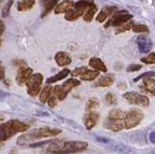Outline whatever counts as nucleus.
<instances>
[{
	"mask_svg": "<svg viewBox=\"0 0 155 154\" xmlns=\"http://www.w3.org/2000/svg\"><path fill=\"white\" fill-rule=\"evenodd\" d=\"M75 2L72 1V0H64L62 1L60 4L55 7L54 9V13L55 14H61V13H67L68 11L72 10L73 8L75 7Z\"/></svg>",
	"mask_w": 155,
	"mask_h": 154,
	"instance_id": "obj_16",
	"label": "nucleus"
},
{
	"mask_svg": "<svg viewBox=\"0 0 155 154\" xmlns=\"http://www.w3.org/2000/svg\"><path fill=\"white\" fill-rule=\"evenodd\" d=\"M70 73V70L69 69H64V70H62L60 71L59 73H57L55 76H53V77H51V78H48L47 80V84H53V83H56V81L58 80H60L62 79H64L66 78V77L69 75Z\"/></svg>",
	"mask_w": 155,
	"mask_h": 154,
	"instance_id": "obj_21",
	"label": "nucleus"
},
{
	"mask_svg": "<svg viewBox=\"0 0 155 154\" xmlns=\"http://www.w3.org/2000/svg\"><path fill=\"white\" fill-rule=\"evenodd\" d=\"M99 119V114L91 110V112H87L86 114L84 115V126L87 130H90L93 128L97 121Z\"/></svg>",
	"mask_w": 155,
	"mask_h": 154,
	"instance_id": "obj_12",
	"label": "nucleus"
},
{
	"mask_svg": "<svg viewBox=\"0 0 155 154\" xmlns=\"http://www.w3.org/2000/svg\"><path fill=\"white\" fill-rule=\"evenodd\" d=\"M155 77V72L154 71H149V72H147V73H143L142 75H140L139 77H137L134 81H138L142 79H147V78H154Z\"/></svg>",
	"mask_w": 155,
	"mask_h": 154,
	"instance_id": "obj_32",
	"label": "nucleus"
},
{
	"mask_svg": "<svg viewBox=\"0 0 155 154\" xmlns=\"http://www.w3.org/2000/svg\"><path fill=\"white\" fill-rule=\"evenodd\" d=\"M124 99H126L129 103L140 106V107L147 108L149 105V100L147 96L139 94L137 92H126L123 94Z\"/></svg>",
	"mask_w": 155,
	"mask_h": 154,
	"instance_id": "obj_8",
	"label": "nucleus"
},
{
	"mask_svg": "<svg viewBox=\"0 0 155 154\" xmlns=\"http://www.w3.org/2000/svg\"><path fill=\"white\" fill-rule=\"evenodd\" d=\"M104 125L107 129H110L114 132H119L123 128H125L124 121L121 119H106Z\"/></svg>",
	"mask_w": 155,
	"mask_h": 154,
	"instance_id": "obj_11",
	"label": "nucleus"
},
{
	"mask_svg": "<svg viewBox=\"0 0 155 154\" xmlns=\"http://www.w3.org/2000/svg\"><path fill=\"white\" fill-rule=\"evenodd\" d=\"M149 154H155V151H153V152H151V153H149Z\"/></svg>",
	"mask_w": 155,
	"mask_h": 154,
	"instance_id": "obj_40",
	"label": "nucleus"
},
{
	"mask_svg": "<svg viewBox=\"0 0 155 154\" xmlns=\"http://www.w3.org/2000/svg\"><path fill=\"white\" fill-rule=\"evenodd\" d=\"M140 60H142V62H143V63H147V64H154L155 63V52H152V54H150L149 55L143 57Z\"/></svg>",
	"mask_w": 155,
	"mask_h": 154,
	"instance_id": "obj_30",
	"label": "nucleus"
},
{
	"mask_svg": "<svg viewBox=\"0 0 155 154\" xmlns=\"http://www.w3.org/2000/svg\"><path fill=\"white\" fill-rule=\"evenodd\" d=\"M58 100V96H57V90H56V86H54L51 93V96L50 98H48V105H50L51 108H53L55 107L56 105V101Z\"/></svg>",
	"mask_w": 155,
	"mask_h": 154,
	"instance_id": "obj_27",
	"label": "nucleus"
},
{
	"mask_svg": "<svg viewBox=\"0 0 155 154\" xmlns=\"http://www.w3.org/2000/svg\"><path fill=\"white\" fill-rule=\"evenodd\" d=\"M99 106V101L97 98H90L86 103V110L87 112H91L92 110L98 108Z\"/></svg>",
	"mask_w": 155,
	"mask_h": 154,
	"instance_id": "obj_28",
	"label": "nucleus"
},
{
	"mask_svg": "<svg viewBox=\"0 0 155 154\" xmlns=\"http://www.w3.org/2000/svg\"><path fill=\"white\" fill-rule=\"evenodd\" d=\"M116 10H117V8H116V7L106 6L105 8L102 9L101 12L99 13V15L97 16L96 21H98V22H104L106 21V18H108L110 15H111V14H114Z\"/></svg>",
	"mask_w": 155,
	"mask_h": 154,
	"instance_id": "obj_18",
	"label": "nucleus"
},
{
	"mask_svg": "<svg viewBox=\"0 0 155 154\" xmlns=\"http://www.w3.org/2000/svg\"><path fill=\"white\" fill-rule=\"evenodd\" d=\"M140 89L144 93H148L152 96H155V80L152 78L143 79V84L140 85Z\"/></svg>",
	"mask_w": 155,
	"mask_h": 154,
	"instance_id": "obj_14",
	"label": "nucleus"
},
{
	"mask_svg": "<svg viewBox=\"0 0 155 154\" xmlns=\"http://www.w3.org/2000/svg\"><path fill=\"white\" fill-rule=\"evenodd\" d=\"M132 17L133 16L130 15V14L121 11V12H119L117 14H115V15L110 20V21L105 25V27H108L110 25L119 26L121 25H125V23L127 22L129 20H131V18H132Z\"/></svg>",
	"mask_w": 155,
	"mask_h": 154,
	"instance_id": "obj_9",
	"label": "nucleus"
},
{
	"mask_svg": "<svg viewBox=\"0 0 155 154\" xmlns=\"http://www.w3.org/2000/svg\"><path fill=\"white\" fill-rule=\"evenodd\" d=\"M87 71V68L84 66V67H80V68H77V69H75L74 71L72 72L71 73V75L73 76V77H78V76H81L84 73H85V72Z\"/></svg>",
	"mask_w": 155,
	"mask_h": 154,
	"instance_id": "obj_34",
	"label": "nucleus"
},
{
	"mask_svg": "<svg viewBox=\"0 0 155 154\" xmlns=\"http://www.w3.org/2000/svg\"><path fill=\"white\" fill-rule=\"evenodd\" d=\"M5 79V77H4V67L1 66V80H3Z\"/></svg>",
	"mask_w": 155,
	"mask_h": 154,
	"instance_id": "obj_39",
	"label": "nucleus"
},
{
	"mask_svg": "<svg viewBox=\"0 0 155 154\" xmlns=\"http://www.w3.org/2000/svg\"><path fill=\"white\" fill-rule=\"evenodd\" d=\"M89 66L96 70H98V71L104 72V73L107 72V67H106L105 63L100 58H97V57H92V58L89 60Z\"/></svg>",
	"mask_w": 155,
	"mask_h": 154,
	"instance_id": "obj_20",
	"label": "nucleus"
},
{
	"mask_svg": "<svg viewBox=\"0 0 155 154\" xmlns=\"http://www.w3.org/2000/svg\"><path fill=\"white\" fill-rule=\"evenodd\" d=\"M0 26H1V29H0V34H3V32H4V30H5V25H4V22L1 21H0Z\"/></svg>",
	"mask_w": 155,
	"mask_h": 154,
	"instance_id": "obj_38",
	"label": "nucleus"
},
{
	"mask_svg": "<svg viewBox=\"0 0 155 154\" xmlns=\"http://www.w3.org/2000/svg\"><path fill=\"white\" fill-rule=\"evenodd\" d=\"M42 83H43V76L39 73L33 74L31 76V78L29 79L26 83L28 94L30 96H32V97L37 96L38 93L40 92V90H41Z\"/></svg>",
	"mask_w": 155,
	"mask_h": 154,
	"instance_id": "obj_6",
	"label": "nucleus"
},
{
	"mask_svg": "<svg viewBox=\"0 0 155 154\" xmlns=\"http://www.w3.org/2000/svg\"><path fill=\"white\" fill-rule=\"evenodd\" d=\"M154 23H155V21H154Z\"/></svg>",
	"mask_w": 155,
	"mask_h": 154,
	"instance_id": "obj_41",
	"label": "nucleus"
},
{
	"mask_svg": "<svg viewBox=\"0 0 155 154\" xmlns=\"http://www.w3.org/2000/svg\"><path fill=\"white\" fill-rule=\"evenodd\" d=\"M29 128V125L19 121L17 119L9 120V121L5 122L0 127V139L1 142L7 141L8 139L13 137L14 135L19 132H24Z\"/></svg>",
	"mask_w": 155,
	"mask_h": 154,
	"instance_id": "obj_3",
	"label": "nucleus"
},
{
	"mask_svg": "<svg viewBox=\"0 0 155 154\" xmlns=\"http://www.w3.org/2000/svg\"><path fill=\"white\" fill-rule=\"evenodd\" d=\"M126 113H125L119 109H114L110 113L109 118L110 119H121V120H123L126 116Z\"/></svg>",
	"mask_w": 155,
	"mask_h": 154,
	"instance_id": "obj_24",
	"label": "nucleus"
},
{
	"mask_svg": "<svg viewBox=\"0 0 155 154\" xmlns=\"http://www.w3.org/2000/svg\"><path fill=\"white\" fill-rule=\"evenodd\" d=\"M105 102L107 104H114L116 102V98H115V96L113 94V93H107L106 96H105Z\"/></svg>",
	"mask_w": 155,
	"mask_h": 154,
	"instance_id": "obj_33",
	"label": "nucleus"
},
{
	"mask_svg": "<svg viewBox=\"0 0 155 154\" xmlns=\"http://www.w3.org/2000/svg\"><path fill=\"white\" fill-rule=\"evenodd\" d=\"M32 76V69L28 67H21L17 73V83L18 85H22L23 84H26L27 80L31 78Z\"/></svg>",
	"mask_w": 155,
	"mask_h": 154,
	"instance_id": "obj_10",
	"label": "nucleus"
},
{
	"mask_svg": "<svg viewBox=\"0 0 155 154\" xmlns=\"http://www.w3.org/2000/svg\"><path fill=\"white\" fill-rule=\"evenodd\" d=\"M137 43L140 51L143 52V54H147L152 48V42L144 36H139L137 39Z\"/></svg>",
	"mask_w": 155,
	"mask_h": 154,
	"instance_id": "obj_13",
	"label": "nucleus"
},
{
	"mask_svg": "<svg viewBox=\"0 0 155 154\" xmlns=\"http://www.w3.org/2000/svg\"><path fill=\"white\" fill-rule=\"evenodd\" d=\"M35 4V0H21L18 4V11H27L33 8Z\"/></svg>",
	"mask_w": 155,
	"mask_h": 154,
	"instance_id": "obj_22",
	"label": "nucleus"
},
{
	"mask_svg": "<svg viewBox=\"0 0 155 154\" xmlns=\"http://www.w3.org/2000/svg\"><path fill=\"white\" fill-rule=\"evenodd\" d=\"M52 89H53V87H51V86H50V85H47L46 87L42 90V92L40 94V101H41L42 103L48 102V98H50V96H51V93Z\"/></svg>",
	"mask_w": 155,
	"mask_h": 154,
	"instance_id": "obj_25",
	"label": "nucleus"
},
{
	"mask_svg": "<svg viewBox=\"0 0 155 154\" xmlns=\"http://www.w3.org/2000/svg\"><path fill=\"white\" fill-rule=\"evenodd\" d=\"M58 2V0H41V6H42V15L41 18H45L48 13H50L53 7L56 6V4Z\"/></svg>",
	"mask_w": 155,
	"mask_h": 154,
	"instance_id": "obj_17",
	"label": "nucleus"
},
{
	"mask_svg": "<svg viewBox=\"0 0 155 154\" xmlns=\"http://www.w3.org/2000/svg\"><path fill=\"white\" fill-rule=\"evenodd\" d=\"M140 69H142V65H139V64H131L127 67L128 72H136Z\"/></svg>",
	"mask_w": 155,
	"mask_h": 154,
	"instance_id": "obj_36",
	"label": "nucleus"
},
{
	"mask_svg": "<svg viewBox=\"0 0 155 154\" xmlns=\"http://www.w3.org/2000/svg\"><path fill=\"white\" fill-rule=\"evenodd\" d=\"M54 59L56 61V63L58 66H67L69 65L72 62V58L71 56L67 54L65 51H59L57 52L54 56Z\"/></svg>",
	"mask_w": 155,
	"mask_h": 154,
	"instance_id": "obj_15",
	"label": "nucleus"
},
{
	"mask_svg": "<svg viewBox=\"0 0 155 154\" xmlns=\"http://www.w3.org/2000/svg\"><path fill=\"white\" fill-rule=\"evenodd\" d=\"M97 12V7L96 5L94 4V5H92L88 10L86 11V13L84 14V20L87 22H90L92 21V18H93L94 15H95V13Z\"/></svg>",
	"mask_w": 155,
	"mask_h": 154,
	"instance_id": "obj_26",
	"label": "nucleus"
},
{
	"mask_svg": "<svg viewBox=\"0 0 155 154\" xmlns=\"http://www.w3.org/2000/svg\"><path fill=\"white\" fill-rule=\"evenodd\" d=\"M132 27H133L132 23H125V25H123L121 27H119L118 29H116V30H115V33H121V32L128 31V30H130Z\"/></svg>",
	"mask_w": 155,
	"mask_h": 154,
	"instance_id": "obj_35",
	"label": "nucleus"
},
{
	"mask_svg": "<svg viewBox=\"0 0 155 154\" xmlns=\"http://www.w3.org/2000/svg\"><path fill=\"white\" fill-rule=\"evenodd\" d=\"M88 144L85 142L72 141V142H61L55 139L51 143V146L48 147L52 154H66L84 150L87 148Z\"/></svg>",
	"mask_w": 155,
	"mask_h": 154,
	"instance_id": "obj_2",
	"label": "nucleus"
},
{
	"mask_svg": "<svg viewBox=\"0 0 155 154\" xmlns=\"http://www.w3.org/2000/svg\"><path fill=\"white\" fill-rule=\"evenodd\" d=\"M114 79L113 75H106L101 77L95 84V86H102V87H108L114 84Z\"/></svg>",
	"mask_w": 155,
	"mask_h": 154,
	"instance_id": "obj_19",
	"label": "nucleus"
},
{
	"mask_svg": "<svg viewBox=\"0 0 155 154\" xmlns=\"http://www.w3.org/2000/svg\"><path fill=\"white\" fill-rule=\"evenodd\" d=\"M148 139L150 141V143H152L155 144V131H152L150 132L149 135H148Z\"/></svg>",
	"mask_w": 155,
	"mask_h": 154,
	"instance_id": "obj_37",
	"label": "nucleus"
},
{
	"mask_svg": "<svg viewBox=\"0 0 155 154\" xmlns=\"http://www.w3.org/2000/svg\"><path fill=\"white\" fill-rule=\"evenodd\" d=\"M92 5H94L93 0H80V1H78L75 4V7L73 8L72 10L68 11L66 13L65 18L67 21H76L80 17L84 15V12L88 10Z\"/></svg>",
	"mask_w": 155,
	"mask_h": 154,
	"instance_id": "obj_4",
	"label": "nucleus"
},
{
	"mask_svg": "<svg viewBox=\"0 0 155 154\" xmlns=\"http://www.w3.org/2000/svg\"><path fill=\"white\" fill-rule=\"evenodd\" d=\"M81 81L75 80V79H69L67 80L62 85H55L56 86V90H57V96H58V100H64L66 98L67 94L70 92V91L75 87L77 85H80Z\"/></svg>",
	"mask_w": 155,
	"mask_h": 154,
	"instance_id": "obj_7",
	"label": "nucleus"
},
{
	"mask_svg": "<svg viewBox=\"0 0 155 154\" xmlns=\"http://www.w3.org/2000/svg\"><path fill=\"white\" fill-rule=\"evenodd\" d=\"M14 1L13 0H9V1L5 4V6L2 9V18H5L9 15V12H10V9H11V6L13 5Z\"/></svg>",
	"mask_w": 155,
	"mask_h": 154,
	"instance_id": "obj_31",
	"label": "nucleus"
},
{
	"mask_svg": "<svg viewBox=\"0 0 155 154\" xmlns=\"http://www.w3.org/2000/svg\"><path fill=\"white\" fill-rule=\"evenodd\" d=\"M100 75L99 71H92V70H87L85 73H84L81 76V79L82 80H93L94 79H96L97 77Z\"/></svg>",
	"mask_w": 155,
	"mask_h": 154,
	"instance_id": "obj_23",
	"label": "nucleus"
},
{
	"mask_svg": "<svg viewBox=\"0 0 155 154\" xmlns=\"http://www.w3.org/2000/svg\"><path fill=\"white\" fill-rule=\"evenodd\" d=\"M60 133H62V130L58 128H50V127L37 128V129L31 130L29 133L21 135V136L18 139L17 143L19 146H26V144H30L29 143L36 141V139H42V138L53 137Z\"/></svg>",
	"mask_w": 155,
	"mask_h": 154,
	"instance_id": "obj_1",
	"label": "nucleus"
},
{
	"mask_svg": "<svg viewBox=\"0 0 155 154\" xmlns=\"http://www.w3.org/2000/svg\"><path fill=\"white\" fill-rule=\"evenodd\" d=\"M143 114L140 110L137 109H133L129 110V112L126 113L125 118L123 119L125 128L126 129L135 128L143 120Z\"/></svg>",
	"mask_w": 155,
	"mask_h": 154,
	"instance_id": "obj_5",
	"label": "nucleus"
},
{
	"mask_svg": "<svg viewBox=\"0 0 155 154\" xmlns=\"http://www.w3.org/2000/svg\"><path fill=\"white\" fill-rule=\"evenodd\" d=\"M132 30L135 33H143V32H147L148 27L143 25H134L132 27Z\"/></svg>",
	"mask_w": 155,
	"mask_h": 154,
	"instance_id": "obj_29",
	"label": "nucleus"
}]
</instances>
